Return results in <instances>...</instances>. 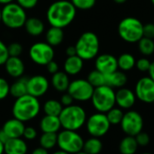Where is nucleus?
<instances>
[{"mask_svg":"<svg viewBox=\"0 0 154 154\" xmlns=\"http://www.w3.org/2000/svg\"><path fill=\"white\" fill-rule=\"evenodd\" d=\"M77 9L69 0H59L52 3L47 9L46 18L51 26L65 28L75 19Z\"/></svg>","mask_w":154,"mask_h":154,"instance_id":"1","label":"nucleus"},{"mask_svg":"<svg viewBox=\"0 0 154 154\" xmlns=\"http://www.w3.org/2000/svg\"><path fill=\"white\" fill-rule=\"evenodd\" d=\"M41 111V105L37 97L26 94L15 99L12 114L14 118L25 123L36 118Z\"/></svg>","mask_w":154,"mask_h":154,"instance_id":"2","label":"nucleus"},{"mask_svg":"<svg viewBox=\"0 0 154 154\" xmlns=\"http://www.w3.org/2000/svg\"><path fill=\"white\" fill-rule=\"evenodd\" d=\"M61 128L71 131L79 130L87 121V114L83 107L78 105H71L63 107L59 116Z\"/></svg>","mask_w":154,"mask_h":154,"instance_id":"3","label":"nucleus"},{"mask_svg":"<svg viewBox=\"0 0 154 154\" xmlns=\"http://www.w3.org/2000/svg\"><path fill=\"white\" fill-rule=\"evenodd\" d=\"M99 39L93 32H83L75 45L77 55L83 60H90L96 58L99 52Z\"/></svg>","mask_w":154,"mask_h":154,"instance_id":"4","label":"nucleus"},{"mask_svg":"<svg viewBox=\"0 0 154 154\" xmlns=\"http://www.w3.org/2000/svg\"><path fill=\"white\" fill-rule=\"evenodd\" d=\"M118 34L120 38L128 43L138 42L143 37V24L135 17H125L118 24Z\"/></svg>","mask_w":154,"mask_h":154,"instance_id":"5","label":"nucleus"},{"mask_svg":"<svg viewBox=\"0 0 154 154\" xmlns=\"http://www.w3.org/2000/svg\"><path fill=\"white\" fill-rule=\"evenodd\" d=\"M27 20L25 9L17 3L11 2L4 5L2 8L1 22L10 29H19L23 27Z\"/></svg>","mask_w":154,"mask_h":154,"instance_id":"6","label":"nucleus"},{"mask_svg":"<svg viewBox=\"0 0 154 154\" xmlns=\"http://www.w3.org/2000/svg\"><path fill=\"white\" fill-rule=\"evenodd\" d=\"M90 100L97 112L106 114L116 106V91L106 85L95 88Z\"/></svg>","mask_w":154,"mask_h":154,"instance_id":"7","label":"nucleus"},{"mask_svg":"<svg viewBox=\"0 0 154 154\" xmlns=\"http://www.w3.org/2000/svg\"><path fill=\"white\" fill-rule=\"evenodd\" d=\"M57 145L67 153L76 154L83 150L84 140L77 131L63 129L58 134Z\"/></svg>","mask_w":154,"mask_h":154,"instance_id":"8","label":"nucleus"},{"mask_svg":"<svg viewBox=\"0 0 154 154\" xmlns=\"http://www.w3.org/2000/svg\"><path fill=\"white\" fill-rule=\"evenodd\" d=\"M86 127L88 133L92 137L100 138L106 135L110 129V123L105 113H95L91 115L86 121Z\"/></svg>","mask_w":154,"mask_h":154,"instance_id":"9","label":"nucleus"},{"mask_svg":"<svg viewBox=\"0 0 154 154\" xmlns=\"http://www.w3.org/2000/svg\"><path fill=\"white\" fill-rule=\"evenodd\" d=\"M29 56L35 64L46 66L50 61L53 60L54 50L53 47L47 42H35L29 50Z\"/></svg>","mask_w":154,"mask_h":154,"instance_id":"10","label":"nucleus"},{"mask_svg":"<svg viewBox=\"0 0 154 154\" xmlns=\"http://www.w3.org/2000/svg\"><path fill=\"white\" fill-rule=\"evenodd\" d=\"M95 88L88 81V79H78L69 83L67 92L74 100L86 102L91 99Z\"/></svg>","mask_w":154,"mask_h":154,"instance_id":"11","label":"nucleus"},{"mask_svg":"<svg viewBox=\"0 0 154 154\" xmlns=\"http://www.w3.org/2000/svg\"><path fill=\"white\" fill-rule=\"evenodd\" d=\"M123 132L126 135L135 136L143 131V119L140 113L134 110H129L124 114V117L120 124Z\"/></svg>","mask_w":154,"mask_h":154,"instance_id":"12","label":"nucleus"},{"mask_svg":"<svg viewBox=\"0 0 154 154\" xmlns=\"http://www.w3.org/2000/svg\"><path fill=\"white\" fill-rule=\"evenodd\" d=\"M136 98L145 104L154 103V81L148 76L141 78L134 89Z\"/></svg>","mask_w":154,"mask_h":154,"instance_id":"13","label":"nucleus"},{"mask_svg":"<svg viewBox=\"0 0 154 154\" xmlns=\"http://www.w3.org/2000/svg\"><path fill=\"white\" fill-rule=\"evenodd\" d=\"M50 87V83L46 77L42 75H35L27 79V94L34 97H41L44 96Z\"/></svg>","mask_w":154,"mask_h":154,"instance_id":"14","label":"nucleus"},{"mask_svg":"<svg viewBox=\"0 0 154 154\" xmlns=\"http://www.w3.org/2000/svg\"><path fill=\"white\" fill-rule=\"evenodd\" d=\"M96 69L104 75H108L118 69L117 58L109 53H104L96 57Z\"/></svg>","mask_w":154,"mask_h":154,"instance_id":"15","label":"nucleus"},{"mask_svg":"<svg viewBox=\"0 0 154 154\" xmlns=\"http://www.w3.org/2000/svg\"><path fill=\"white\" fill-rule=\"evenodd\" d=\"M136 96L134 92L127 88H121L116 92V105L121 109H131L135 102Z\"/></svg>","mask_w":154,"mask_h":154,"instance_id":"16","label":"nucleus"},{"mask_svg":"<svg viewBox=\"0 0 154 154\" xmlns=\"http://www.w3.org/2000/svg\"><path fill=\"white\" fill-rule=\"evenodd\" d=\"M24 128H25L24 123L14 117L12 119L7 120L4 124L2 130L5 132V134L7 135L9 139H13V138H22Z\"/></svg>","mask_w":154,"mask_h":154,"instance_id":"17","label":"nucleus"},{"mask_svg":"<svg viewBox=\"0 0 154 154\" xmlns=\"http://www.w3.org/2000/svg\"><path fill=\"white\" fill-rule=\"evenodd\" d=\"M5 69L10 77L19 79L23 75L25 67L19 57H9L5 63Z\"/></svg>","mask_w":154,"mask_h":154,"instance_id":"18","label":"nucleus"},{"mask_svg":"<svg viewBox=\"0 0 154 154\" xmlns=\"http://www.w3.org/2000/svg\"><path fill=\"white\" fill-rule=\"evenodd\" d=\"M27 152H28L27 143L22 138L8 139L5 143V154H26Z\"/></svg>","mask_w":154,"mask_h":154,"instance_id":"19","label":"nucleus"},{"mask_svg":"<svg viewBox=\"0 0 154 154\" xmlns=\"http://www.w3.org/2000/svg\"><path fill=\"white\" fill-rule=\"evenodd\" d=\"M61 125L59 116L45 115L40 121V129L42 133L57 134L60 131Z\"/></svg>","mask_w":154,"mask_h":154,"instance_id":"20","label":"nucleus"},{"mask_svg":"<svg viewBox=\"0 0 154 154\" xmlns=\"http://www.w3.org/2000/svg\"><path fill=\"white\" fill-rule=\"evenodd\" d=\"M84 60L78 55L68 57L64 61V71L70 76L78 75L83 69Z\"/></svg>","mask_w":154,"mask_h":154,"instance_id":"21","label":"nucleus"},{"mask_svg":"<svg viewBox=\"0 0 154 154\" xmlns=\"http://www.w3.org/2000/svg\"><path fill=\"white\" fill-rule=\"evenodd\" d=\"M127 76L122 70H116L115 72L106 75V85L111 87L112 88H124L127 83Z\"/></svg>","mask_w":154,"mask_h":154,"instance_id":"22","label":"nucleus"},{"mask_svg":"<svg viewBox=\"0 0 154 154\" xmlns=\"http://www.w3.org/2000/svg\"><path fill=\"white\" fill-rule=\"evenodd\" d=\"M69 75L65 71H58L52 75L51 78V85L53 88L59 92H65L68 90L69 86Z\"/></svg>","mask_w":154,"mask_h":154,"instance_id":"23","label":"nucleus"},{"mask_svg":"<svg viewBox=\"0 0 154 154\" xmlns=\"http://www.w3.org/2000/svg\"><path fill=\"white\" fill-rule=\"evenodd\" d=\"M23 26L27 33H29L32 36H39L44 31L43 22L41 19L36 18V17L27 18Z\"/></svg>","mask_w":154,"mask_h":154,"instance_id":"24","label":"nucleus"},{"mask_svg":"<svg viewBox=\"0 0 154 154\" xmlns=\"http://www.w3.org/2000/svg\"><path fill=\"white\" fill-rule=\"evenodd\" d=\"M46 42L51 46H58L60 45L64 39V32L61 28L51 26L46 32Z\"/></svg>","mask_w":154,"mask_h":154,"instance_id":"25","label":"nucleus"},{"mask_svg":"<svg viewBox=\"0 0 154 154\" xmlns=\"http://www.w3.org/2000/svg\"><path fill=\"white\" fill-rule=\"evenodd\" d=\"M138 143L134 136L126 135L122 139L119 144V151L121 154H135L138 150Z\"/></svg>","mask_w":154,"mask_h":154,"instance_id":"26","label":"nucleus"},{"mask_svg":"<svg viewBox=\"0 0 154 154\" xmlns=\"http://www.w3.org/2000/svg\"><path fill=\"white\" fill-rule=\"evenodd\" d=\"M27 79L26 78H19L12 85H10V95L15 98L21 97L27 94Z\"/></svg>","mask_w":154,"mask_h":154,"instance_id":"27","label":"nucleus"},{"mask_svg":"<svg viewBox=\"0 0 154 154\" xmlns=\"http://www.w3.org/2000/svg\"><path fill=\"white\" fill-rule=\"evenodd\" d=\"M136 60L131 53H123L117 58L118 69L124 72L129 71L135 67Z\"/></svg>","mask_w":154,"mask_h":154,"instance_id":"28","label":"nucleus"},{"mask_svg":"<svg viewBox=\"0 0 154 154\" xmlns=\"http://www.w3.org/2000/svg\"><path fill=\"white\" fill-rule=\"evenodd\" d=\"M103 149V143L97 137H90L87 141H84L83 152L88 154H99Z\"/></svg>","mask_w":154,"mask_h":154,"instance_id":"29","label":"nucleus"},{"mask_svg":"<svg viewBox=\"0 0 154 154\" xmlns=\"http://www.w3.org/2000/svg\"><path fill=\"white\" fill-rule=\"evenodd\" d=\"M63 109L61 103L56 99H49L43 105V112L47 116H59Z\"/></svg>","mask_w":154,"mask_h":154,"instance_id":"30","label":"nucleus"},{"mask_svg":"<svg viewBox=\"0 0 154 154\" xmlns=\"http://www.w3.org/2000/svg\"><path fill=\"white\" fill-rule=\"evenodd\" d=\"M58 141V134L53 133H42V134L40 137L39 143L40 146L46 149V150H51L57 145Z\"/></svg>","mask_w":154,"mask_h":154,"instance_id":"31","label":"nucleus"},{"mask_svg":"<svg viewBox=\"0 0 154 154\" xmlns=\"http://www.w3.org/2000/svg\"><path fill=\"white\" fill-rule=\"evenodd\" d=\"M138 50L143 56H151L154 53V41L143 37L138 42Z\"/></svg>","mask_w":154,"mask_h":154,"instance_id":"32","label":"nucleus"},{"mask_svg":"<svg viewBox=\"0 0 154 154\" xmlns=\"http://www.w3.org/2000/svg\"><path fill=\"white\" fill-rule=\"evenodd\" d=\"M87 79L94 88H98L106 85V75H104L97 69L90 71Z\"/></svg>","mask_w":154,"mask_h":154,"instance_id":"33","label":"nucleus"},{"mask_svg":"<svg viewBox=\"0 0 154 154\" xmlns=\"http://www.w3.org/2000/svg\"><path fill=\"white\" fill-rule=\"evenodd\" d=\"M124 114L125 113L120 107H113L112 109H110L108 112L106 113V117L111 125H120L124 117Z\"/></svg>","mask_w":154,"mask_h":154,"instance_id":"34","label":"nucleus"},{"mask_svg":"<svg viewBox=\"0 0 154 154\" xmlns=\"http://www.w3.org/2000/svg\"><path fill=\"white\" fill-rule=\"evenodd\" d=\"M76 9L79 10H89L96 5L97 0H70Z\"/></svg>","mask_w":154,"mask_h":154,"instance_id":"35","label":"nucleus"},{"mask_svg":"<svg viewBox=\"0 0 154 154\" xmlns=\"http://www.w3.org/2000/svg\"><path fill=\"white\" fill-rule=\"evenodd\" d=\"M10 57H19L23 52V46L19 42H12L7 46Z\"/></svg>","mask_w":154,"mask_h":154,"instance_id":"36","label":"nucleus"},{"mask_svg":"<svg viewBox=\"0 0 154 154\" xmlns=\"http://www.w3.org/2000/svg\"><path fill=\"white\" fill-rule=\"evenodd\" d=\"M10 95V85L4 78H0V100H4Z\"/></svg>","mask_w":154,"mask_h":154,"instance_id":"37","label":"nucleus"},{"mask_svg":"<svg viewBox=\"0 0 154 154\" xmlns=\"http://www.w3.org/2000/svg\"><path fill=\"white\" fill-rule=\"evenodd\" d=\"M151 61L147 58H141L136 60L135 67L141 72H147L150 69Z\"/></svg>","mask_w":154,"mask_h":154,"instance_id":"38","label":"nucleus"},{"mask_svg":"<svg viewBox=\"0 0 154 154\" xmlns=\"http://www.w3.org/2000/svg\"><path fill=\"white\" fill-rule=\"evenodd\" d=\"M134 137H135V140H136V142H137L139 146L144 147V146H147L150 143V136L145 132L142 131L141 133L136 134Z\"/></svg>","mask_w":154,"mask_h":154,"instance_id":"39","label":"nucleus"},{"mask_svg":"<svg viewBox=\"0 0 154 154\" xmlns=\"http://www.w3.org/2000/svg\"><path fill=\"white\" fill-rule=\"evenodd\" d=\"M9 53H8V49L7 46L4 42L0 40V66L5 65V61L9 58Z\"/></svg>","mask_w":154,"mask_h":154,"instance_id":"40","label":"nucleus"},{"mask_svg":"<svg viewBox=\"0 0 154 154\" xmlns=\"http://www.w3.org/2000/svg\"><path fill=\"white\" fill-rule=\"evenodd\" d=\"M23 137L27 140V141H32L37 137V131L35 128L32 127V126H25L24 131H23Z\"/></svg>","mask_w":154,"mask_h":154,"instance_id":"41","label":"nucleus"},{"mask_svg":"<svg viewBox=\"0 0 154 154\" xmlns=\"http://www.w3.org/2000/svg\"><path fill=\"white\" fill-rule=\"evenodd\" d=\"M38 1L39 0H16V3L23 9H32L37 5Z\"/></svg>","mask_w":154,"mask_h":154,"instance_id":"42","label":"nucleus"},{"mask_svg":"<svg viewBox=\"0 0 154 154\" xmlns=\"http://www.w3.org/2000/svg\"><path fill=\"white\" fill-rule=\"evenodd\" d=\"M143 37L154 39V23H150L147 24H143Z\"/></svg>","mask_w":154,"mask_h":154,"instance_id":"43","label":"nucleus"},{"mask_svg":"<svg viewBox=\"0 0 154 154\" xmlns=\"http://www.w3.org/2000/svg\"><path fill=\"white\" fill-rule=\"evenodd\" d=\"M60 102L61 103V105L63 106V107H65V106H69L73 105L74 99H73V97L67 92V93H65V94H63V95L61 96V98H60Z\"/></svg>","mask_w":154,"mask_h":154,"instance_id":"44","label":"nucleus"},{"mask_svg":"<svg viewBox=\"0 0 154 154\" xmlns=\"http://www.w3.org/2000/svg\"><path fill=\"white\" fill-rule=\"evenodd\" d=\"M46 68H47V71L50 73V74H55L56 72L59 71V65L56 61L54 60H51L50 61L47 65H46Z\"/></svg>","mask_w":154,"mask_h":154,"instance_id":"45","label":"nucleus"},{"mask_svg":"<svg viewBox=\"0 0 154 154\" xmlns=\"http://www.w3.org/2000/svg\"><path fill=\"white\" fill-rule=\"evenodd\" d=\"M66 54H67L68 57L77 55V51H76L75 46H69V47L66 49Z\"/></svg>","mask_w":154,"mask_h":154,"instance_id":"46","label":"nucleus"},{"mask_svg":"<svg viewBox=\"0 0 154 154\" xmlns=\"http://www.w3.org/2000/svg\"><path fill=\"white\" fill-rule=\"evenodd\" d=\"M32 154H49V152H48V150H46V149H44V148L40 146L38 148H35L32 151Z\"/></svg>","mask_w":154,"mask_h":154,"instance_id":"47","label":"nucleus"},{"mask_svg":"<svg viewBox=\"0 0 154 154\" xmlns=\"http://www.w3.org/2000/svg\"><path fill=\"white\" fill-rule=\"evenodd\" d=\"M148 73H149V77L154 81V60L152 62H151V66L148 70Z\"/></svg>","mask_w":154,"mask_h":154,"instance_id":"48","label":"nucleus"},{"mask_svg":"<svg viewBox=\"0 0 154 154\" xmlns=\"http://www.w3.org/2000/svg\"><path fill=\"white\" fill-rule=\"evenodd\" d=\"M8 139H9V138L7 137V135L5 134V132H4V131L1 129V130H0V141L5 144V143Z\"/></svg>","mask_w":154,"mask_h":154,"instance_id":"49","label":"nucleus"},{"mask_svg":"<svg viewBox=\"0 0 154 154\" xmlns=\"http://www.w3.org/2000/svg\"><path fill=\"white\" fill-rule=\"evenodd\" d=\"M5 153V144L0 141V154Z\"/></svg>","mask_w":154,"mask_h":154,"instance_id":"50","label":"nucleus"},{"mask_svg":"<svg viewBox=\"0 0 154 154\" xmlns=\"http://www.w3.org/2000/svg\"><path fill=\"white\" fill-rule=\"evenodd\" d=\"M13 1L14 0H0V4L1 5H6V4H9Z\"/></svg>","mask_w":154,"mask_h":154,"instance_id":"51","label":"nucleus"},{"mask_svg":"<svg viewBox=\"0 0 154 154\" xmlns=\"http://www.w3.org/2000/svg\"><path fill=\"white\" fill-rule=\"evenodd\" d=\"M115 3H116V4H119V5H121V4H125L127 0H113Z\"/></svg>","mask_w":154,"mask_h":154,"instance_id":"52","label":"nucleus"},{"mask_svg":"<svg viewBox=\"0 0 154 154\" xmlns=\"http://www.w3.org/2000/svg\"><path fill=\"white\" fill-rule=\"evenodd\" d=\"M51 154H69L67 153V152H63V151H61V150H59V151H56V152H54L53 153Z\"/></svg>","mask_w":154,"mask_h":154,"instance_id":"53","label":"nucleus"},{"mask_svg":"<svg viewBox=\"0 0 154 154\" xmlns=\"http://www.w3.org/2000/svg\"><path fill=\"white\" fill-rule=\"evenodd\" d=\"M76 154H88V153H86L85 152H83V151H81V152H78V153H76Z\"/></svg>","mask_w":154,"mask_h":154,"instance_id":"54","label":"nucleus"},{"mask_svg":"<svg viewBox=\"0 0 154 154\" xmlns=\"http://www.w3.org/2000/svg\"><path fill=\"white\" fill-rule=\"evenodd\" d=\"M1 15H2V9L0 8V22H1Z\"/></svg>","mask_w":154,"mask_h":154,"instance_id":"55","label":"nucleus"},{"mask_svg":"<svg viewBox=\"0 0 154 154\" xmlns=\"http://www.w3.org/2000/svg\"><path fill=\"white\" fill-rule=\"evenodd\" d=\"M141 154H152V153H150V152H143V153H141Z\"/></svg>","mask_w":154,"mask_h":154,"instance_id":"56","label":"nucleus"},{"mask_svg":"<svg viewBox=\"0 0 154 154\" xmlns=\"http://www.w3.org/2000/svg\"><path fill=\"white\" fill-rule=\"evenodd\" d=\"M151 2H152V4L154 5V0H151Z\"/></svg>","mask_w":154,"mask_h":154,"instance_id":"57","label":"nucleus"},{"mask_svg":"<svg viewBox=\"0 0 154 154\" xmlns=\"http://www.w3.org/2000/svg\"><path fill=\"white\" fill-rule=\"evenodd\" d=\"M153 23H154V21H153Z\"/></svg>","mask_w":154,"mask_h":154,"instance_id":"58","label":"nucleus"}]
</instances>
